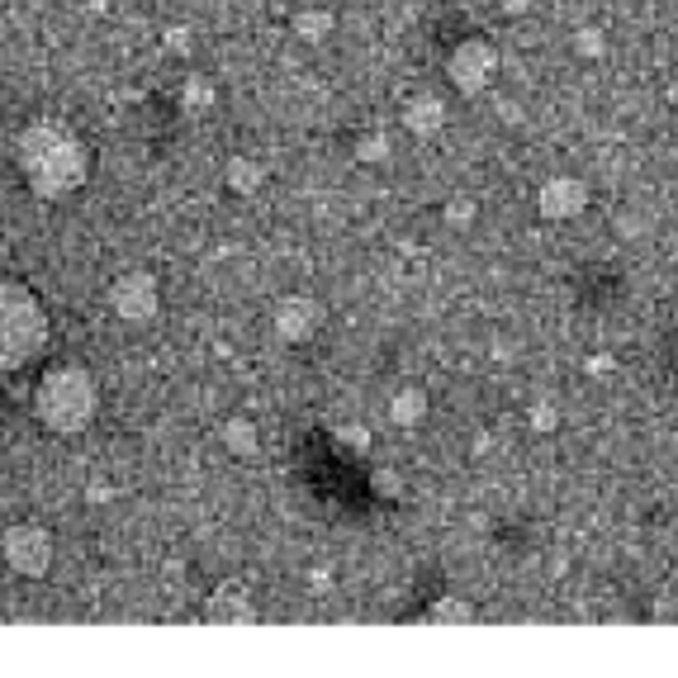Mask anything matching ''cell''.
<instances>
[{
    "instance_id": "6da1fadb",
    "label": "cell",
    "mask_w": 678,
    "mask_h": 678,
    "mask_svg": "<svg viewBox=\"0 0 678 678\" xmlns=\"http://www.w3.org/2000/svg\"><path fill=\"white\" fill-rule=\"evenodd\" d=\"M14 162H20V176L38 199H62L71 191H81L85 171H91L85 142L53 119H34L24 128L20 142H14Z\"/></svg>"
},
{
    "instance_id": "3957f363",
    "label": "cell",
    "mask_w": 678,
    "mask_h": 678,
    "mask_svg": "<svg viewBox=\"0 0 678 678\" xmlns=\"http://www.w3.org/2000/svg\"><path fill=\"white\" fill-rule=\"evenodd\" d=\"M48 346V309L28 285L0 280V375L28 366Z\"/></svg>"
},
{
    "instance_id": "d4e9b609",
    "label": "cell",
    "mask_w": 678,
    "mask_h": 678,
    "mask_svg": "<svg viewBox=\"0 0 678 678\" xmlns=\"http://www.w3.org/2000/svg\"><path fill=\"white\" fill-rule=\"evenodd\" d=\"M85 10H105V0H85Z\"/></svg>"
},
{
    "instance_id": "d6986e66",
    "label": "cell",
    "mask_w": 678,
    "mask_h": 678,
    "mask_svg": "<svg viewBox=\"0 0 678 678\" xmlns=\"http://www.w3.org/2000/svg\"><path fill=\"white\" fill-rule=\"evenodd\" d=\"M370 489H375V494H384V498H403V480H399L394 470H375L370 474Z\"/></svg>"
},
{
    "instance_id": "cb8c5ba5",
    "label": "cell",
    "mask_w": 678,
    "mask_h": 678,
    "mask_svg": "<svg viewBox=\"0 0 678 678\" xmlns=\"http://www.w3.org/2000/svg\"><path fill=\"white\" fill-rule=\"evenodd\" d=\"M498 5L508 10V14H527V10H531V0H498Z\"/></svg>"
},
{
    "instance_id": "ac0fdd59",
    "label": "cell",
    "mask_w": 678,
    "mask_h": 678,
    "mask_svg": "<svg viewBox=\"0 0 678 678\" xmlns=\"http://www.w3.org/2000/svg\"><path fill=\"white\" fill-rule=\"evenodd\" d=\"M474 199H451V205H446V228H460V233H466V228L474 223Z\"/></svg>"
},
{
    "instance_id": "e0dca14e",
    "label": "cell",
    "mask_w": 678,
    "mask_h": 678,
    "mask_svg": "<svg viewBox=\"0 0 678 678\" xmlns=\"http://www.w3.org/2000/svg\"><path fill=\"white\" fill-rule=\"evenodd\" d=\"M356 162H366V166L389 162V138L384 134H366V138L356 142Z\"/></svg>"
},
{
    "instance_id": "7c38bea8",
    "label": "cell",
    "mask_w": 678,
    "mask_h": 678,
    "mask_svg": "<svg viewBox=\"0 0 678 678\" xmlns=\"http://www.w3.org/2000/svg\"><path fill=\"white\" fill-rule=\"evenodd\" d=\"M223 181H228V191L233 195H256L262 191V181H266V171L256 157H228V166H223Z\"/></svg>"
},
{
    "instance_id": "277c9868",
    "label": "cell",
    "mask_w": 678,
    "mask_h": 678,
    "mask_svg": "<svg viewBox=\"0 0 678 678\" xmlns=\"http://www.w3.org/2000/svg\"><path fill=\"white\" fill-rule=\"evenodd\" d=\"M498 77V48L489 38H460L456 48H451V57H446V81L456 85V95H466V100H474V95H484V85Z\"/></svg>"
},
{
    "instance_id": "7a4b0ae2",
    "label": "cell",
    "mask_w": 678,
    "mask_h": 678,
    "mask_svg": "<svg viewBox=\"0 0 678 678\" xmlns=\"http://www.w3.org/2000/svg\"><path fill=\"white\" fill-rule=\"evenodd\" d=\"M95 375L85 366H53L48 375L38 380V394H34V413L38 423L57 432V437H77V432L91 427L95 417Z\"/></svg>"
},
{
    "instance_id": "2e32d148",
    "label": "cell",
    "mask_w": 678,
    "mask_h": 678,
    "mask_svg": "<svg viewBox=\"0 0 678 678\" xmlns=\"http://www.w3.org/2000/svg\"><path fill=\"white\" fill-rule=\"evenodd\" d=\"M432 622H474V602H466V598H437V602H432Z\"/></svg>"
},
{
    "instance_id": "7402d4cb",
    "label": "cell",
    "mask_w": 678,
    "mask_h": 678,
    "mask_svg": "<svg viewBox=\"0 0 678 678\" xmlns=\"http://www.w3.org/2000/svg\"><path fill=\"white\" fill-rule=\"evenodd\" d=\"M337 441L356 446V451H370V427H356V423H342L337 427Z\"/></svg>"
},
{
    "instance_id": "30bf717a",
    "label": "cell",
    "mask_w": 678,
    "mask_h": 678,
    "mask_svg": "<svg viewBox=\"0 0 678 678\" xmlns=\"http://www.w3.org/2000/svg\"><path fill=\"white\" fill-rule=\"evenodd\" d=\"M209 617L214 622H256V602L242 584H223L219 594L209 598Z\"/></svg>"
},
{
    "instance_id": "ba28073f",
    "label": "cell",
    "mask_w": 678,
    "mask_h": 678,
    "mask_svg": "<svg viewBox=\"0 0 678 678\" xmlns=\"http://www.w3.org/2000/svg\"><path fill=\"white\" fill-rule=\"evenodd\" d=\"M319 327H323V304H319V299L290 295V299H280V304H276V333H280V342L304 346L313 333H319Z\"/></svg>"
},
{
    "instance_id": "5bb4252c",
    "label": "cell",
    "mask_w": 678,
    "mask_h": 678,
    "mask_svg": "<svg viewBox=\"0 0 678 678\" xmlns=\"http://www.w3.org/2000/svg\"><path fill=\"white\" fill-rule=\"evenodd\" d=\"M295 38L299 43H323V38H333V28H337V14L333 10H323V5H309V10H299L295 14Z\"/></svg>"
},
{
    "instance_id": "9c48e42d",
    "label": "cell",
    "mask_w": 678,
    "mask_h": 678,
    "mask_svg": "<svg viewBox=\"0 0 678 678\" xmlns=\"http://www.w3.org/2000/svg\"><path fill=\"white\" fill-rule=\"evenodd\" d=\"M403 128H409L413 138H437L441 128H446L441 95H413L409 105H403Z\"/></svg>"
},
{
    "instance_id": "5b68a950",
    "label": "cell",
    "mask_w": 678,
    "mask_h": 678,
    "mask_svg": "<svg viewBox=\"0 0 678 678\" xmlns=\"http://www.w3.org/2000/svg\"><path fill=\"white\" fill-rule=\"evenodd\" d=\"M0 551H5V565L24 579H43L53 570V531L38 522H14L5 537H0Z\"/></svg>"
},
{
    "instance_id": "ffe728a7",
    "label": "cell",
    "mask_w": 678,
    "mask_h": 678,
    "mask_svg": "<svg viewBox=\"0 0 678 678\" xmlns=\"http://www.w3.org/2000/svg\"><path fill=\"white\" fill-rule=\"evenodd\" d=\"M527 423L537 427V432H555V423H560V413L551 409V403H531L527 409Z\"/></svg>"
},
{
    "instance_id": "4fadbf2b",
    "label": "cell",
    "mask_w": 678,
    "mask_h": 678,
    "mask_svg": "<svg viewBox=\"0 0 678 678\" xmlns=\"http://www.w3.org/2000/svg\"><path fill=\"white\" fill-rule=\"evenodd\" d=\"M427 417V394L417 384H403L394 399H389V423L394 427H417Z\"/></svg>"
},
{
    "instance_id": "603a6c76",
    "label": "cell",
    "mask_w": 678,
    "mask_h": 678,
    "mask_svg": "<svg viewBox=\"0 0 678 678\" xmlns=\"http://www.w3.org/2000/svg\"><path fill=\"white\" fill-rule=\"evenodd\" d=\"M166 48L171 53H191V28H166Z\"/></svg>"
},
{
    "instance_id": "8fae6325",
    "label": "cell",
    "mask_w": 678,
    "mask_h": 678,
    "mask_svg": "<svg viewBox=\"0 0 678 678\" xmlns=\"http://www.w3.org/2000/svg\"><path fill=\"white\" fill-rule=\"evenodd\" d=\"M223 451L238 456V460H256V451H262V437H256V423H248V417H228L223 432H219Z\"/></svg>"
},
{
    "instance_id": "52a82bcc",
    "label": "cell",
    "mask_w": 678,
    "mask_h": 678,
    "mask_svg": "<svg viewBox=\"0 0 678 678\" xmlns=\"http://www.w3.org/2000/svg\"><path fill=\"white\" fill-rule=\"evenodd\" d=\"M537 209H541V219H551V223L579 219L588 209V185L579 176H551L537 195Z\"/></svg>"
},
{
    "instance_id": "8992f818",
    "label": "cell",
    "mask_w": 678,
    "mask_h": 678,
    "mask_svg": "<svg viewBox=\"0 0 678 678\" xmlns=\"http://www.w3.org/2000/svg\"><path fill=\"white\" fill-rule=\"evenodd\" d=\"M110 309L119 313L124 323H152L157 309H162V290H157L152 271H124L110 285Z\"/></svg>"
},
{
    "instance_id": "44dd1931",
    "label": "cell",
    "mask_w": 678,
    "mask_h": 678,
    "mask_svg": "<svg viewBox=\"0 0 678 678\" xmlns=\"http://www.w3.org/2000/svg\"><path fill=\"white\" fill-rule=\"evenodd\" d=\"M574 53L579 57H602V34L598 28H579V34H574Z\"/></svg>"
},
{
    "instance_id": "9a60e30c",
    "label": "cell",
    "mask_w": 678,
    "mask_h": 678,
    "mask_svg": "<svg viewBox=\"0 0 678 678\" xmlns=\"http://www.w3.org/2000/svg\"><path fill=\"white\" fill-rule=\"evenodd\" d=\"M214 100H219V91L209 85V77H191L181 85V110L185 114H205V110H214Z\"/></svg>"
}]
</instances>
